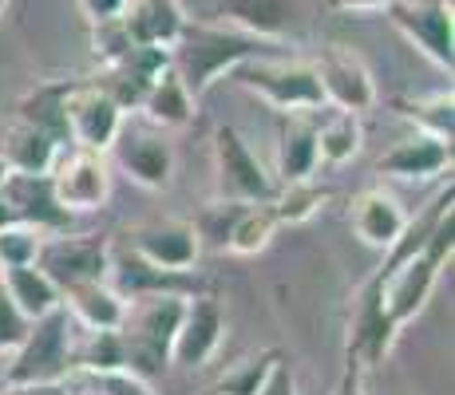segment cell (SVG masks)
I'll use <instances>...</instances> for the list:
<instances>
[{
  "label": "cell",
  "mask_w": 455,
  "mask_h": 395,
  "mask_svg": "<svg viewBox=\"0 0 455 395\" xmlns=\"http://www.w3.org/2000/svg\"><path fill=\"white\" fill-rule=\"evenodd\" d=\"M440 273H443V269L432 265V261L419 253V257L404 261V265L392 269V273L369 277V280L380 288V304H384V312H388V320L396 324V328H404V324L416 320V316L424 312V304L432 301Z\"/></svg>",
  "instance_id": "obj_14"
},
{
  "label": "cell",
  "mask_w": 455,
  "mask_h": 395,
  "mask_svg": "<svg viewBox=\"0 0 455 395\" xmlns=\"http://www.w3.org/2000/svg\"><path fill=\"white\" fill-rule=\"evenodd\" d=\"M332 395H364V367L356 359L345 356V367H340V380L332 388Z\"/></svg>",
  "instance_id": "obj_40"
},
{
  "label": "cell",
  "mask_w": 455,
  "mask_h": 395,
  "mask_svg": "<svg viewBox=\"0 0 455 395\" xmlns=\"http://www.w3.org/2000/svg\"><path fill=\"white\" fill-rule=\"evenodd\" d=\"M108 280H116L111 288L127 296H155V293H174V296H195L198 293V277L190 273H166V269H155L147 261H139L135 253H111V273Z\"/></svg>",
  "instance_id": "obj_21"
},
{
  "label": "cell",
  "mask_w": 455,
  "mask_h": 395,
  "mask_svg": "<svg viewBox=\"0 0 455 395\" xmlns=\"http://www.w3.org/2000/svg\"><path fill=\"white\" fill-rule=\"evenodd\" d=\"M12 222H16L12 209H8V206H4V198H0V230H4V225H12Z\"/></svg>",
  "instance_id": "obj_43"
},
{
  "label": "cell",
  "mask_w": 455,
  "mask_h": 395,
  "mask_svg": "<svg viewBox=\"0 0 455 395\" xmlns=\"http://www.w3.org/2000/svg\"><path fill=\"white\" fill-rule=\"evenodd\" d=\"M4 8H8V0H0V16H4Z\"/></svg>",
  "instance_id": "obj_45"
},
{
  "label": "cell",
  "mask_w": 455,
  "mask_h": 395,
  "mask_svg": "<svg viewBox=\"0 0 455 395\" xmlns=\"http://www.w3.org/2000/svg\"><path fill=\"white\" fill-rule=\"evenodd\" d=\"M48 178L68 214H92V209L108 206V198H111V162L100 151L64 146L56 154V162H52Z\"/></svg>",
  "instance_id": "obj_8"
},
{
  "label": "cell",
  "mask_w": 455,
  "mask_h": 395,
  "mask_svg": "<svg viewBox=\"0 0 455 395\" xmlns=\"http://www.w3.org/2000/svg\"><path fill=\"white\" fill-rule=\"evenodd\" d=\"M258 395H297V372L285 356L274 364V372H269V380L261 383Z\"/></svg>",
  "instance_id": "obj_38"
},
{
  "label": "cell",
  "mask_w": 455,
  "mask_h": 395,
  "mask_svg": "<svg viewBox=\"0 0 455 395\" xmlns=\"http://www.w3.org/2000/svg\"><path fill=\"white\" fill-rule=\"evenodd\" d=\"M111 241L103 233H44L40 249L32 265L40 269L52 285L60 288V296L72 293L80 285H95L108 280L111 273Z\"/></svg>",
  "instance_id": "obj_6"
},
{
  "label": "cell",
  "mask_w": 455,
  "mask_h": 395,
  "mask_svg": "<svg viewBox=\"0 0 455 395\" xmlns=\"http://www.w3.org/2000/svg\"><path fill=\"white\" fill-rule=\"evenodd\" d=\"M317 162V111H285L277 127V182L313 178Z\"/></svg>",
  "instance_id": "obj_17"
},
{
  "label": "cell",
  "mask_w": 455,
  "mask_h": 395,
  "mask_svg": "<svg viewBox=\"0 0 455 395\" xmlns=\"http://www.w3.org/2000/svg\"><path fill=\"white\" fill-rule=\"evenodd\" d=\"M364 146V122L353 111L321 107L317 111V158L329 166H345L361 154Z\"/></svg>",
  "instance_id": "obj_26"
},
{
  "label": "cell",
  "mask_w": 455,
  "mask_h": 395,
  "mask_svg": "<svg viewBox=\"0 0 455 395\" xmlns=\"http://www.w3.org/2000/svg\"><path fill=\"white\" fill-rule=\"evenodd\" d=\"M127 111L111 99L108 91L92 83V79H72L64 99V119H68V146H84V151L108 154L111 143L124 130Z\"/></svg>",
  "instance_id": "obj_9"
},
{
  "label": "cell",
  "mask_w": 455,
  "mask_h": 395,
  "mask_svg": "<svg viewBox=\"0 0 455 395\" xmlns=\"http://www.w3.org/2000/svg\"><path fill=\"white\" fill-rule=\"evenodd\" d=\"M124 28L139 48H163L171 51L174 40L187 28V12L179 0H127L124 8Z\"/></svg>",
  "instance_id": "obj_20"
},
{
  "label": "cell",
  "mask_w": 455,
  "mask_h": 395,
  "mask_svg": "<svg viewBox=\"0 0 455 395\" xmlns=\"http://www.w3.org/2000/svg\"><path fill=\"white\" fill-rule=\"evenodd\" d=\"M195 107H198V99L187 91V83H182L179 72H174L171 64H166L163 72L155 75L151 83H147L143 103H139L143 119L151 122V127H159V130H182V127H190V119H195Z\"/></svg>",
  "instance_id": "obj_22"
},
{
  "label": "cell",
  "mask_w": 455,
  "mask_h": 395,
  "mask_svg": "<svg viewBox=\"0 0 455 395\" xmlns=\"http://www.w3.org/2000/svg\"><path fill=\"white\" fill-rule=\"evenodd\" d=\"M451 170V143L443 138H432V135H408L404 143H396L392 151L380 154L376 162V174L384 178H400V182H424V178H435V174Z\"/></svg>",
  "instance_id": "obj_19"
},
{
  "label": "cell",
  "mask_w": 455,
  "mask_h": 395,
  "mask_svg": "<svg viewBox=\"0 0 455 395\" xmlns=\"http://www.w3.org/2000/svg\"><path fill=\"white\" fill-rule=\"evenodd\" d=\"M277 359H282L277 348H261V352H253L246 359H238V364H230L222 375H218L214 395H258L261 383H266L269 372H274Z\"/></svg>",
  "instance_id": "obj_32"
},
{
  "label": "cell",
  "mask_w": 455,
  "mask_h": 395,
  "mask_svg": "<svg viewBox=\"0 0 455 395\" xmlns=\"http://www.w3.org/2000/svg\"><path fill=\"white\" fill-rule=\"evenodd\" d=\"M348 222H353V233L361 237L369 249L384 253L400 237V230H404L408 214H404V206H400L396 194H388L384 186H369L353 198V206H348Z\"/></svg>",
  "instance_id": "obj_18"
},
{
  "label": "cell",
  "mask_w": 455,
  "mask_h": 395,
  "mask_svg": "<svg viewBox=\"0 0 455 395\" xmlns=\"http://www.w3.org/2000/svg\"><path fill=\"white\" fill-rule=\"evenodd\" d=\"M0 288H4L8 301H12L24 316H28V320H40V316H48L52 309H60V304H64L60 288L52 285V280L44 277L36 265L0 269Z\"/></svg>",
  "instance_id": "obj_27"
},
{
  "label": "cell",
  "mask_w": 455,
  "mask_h": 395,
  "mask_svg": "<svg viewBox=\"0 0 455 395\" xmlns=\"http://www.w3.org/2000/svg\"><path fill=\"white\" fill-rule=\"evenodd\" d=\"M40 230L24 222H12L0 230V269H12V265H32L40 249Z\"/></svg>",
  "instance_id": "obj_34"
},
{
  "label": "cell",
  "mask_w": 455,
  "mask_h": 395,
  "mask_svg": "<svg viewBox=\"0 0 455 395\" xmlns=\"http://www.w3.org/2000/svg\"><path fill=\"white\" fill-rule=\"evenodd\" d=\"M0 198L12 209L16 222L32 225L40 233H64L68 222H72V214L60 206L48 174H8L4 186H0Z\"/></svg>",
  "instance_id": "obj_15"
},
{
  "label": "cell",
  "mask_w": 455,
  "mask_h": 395,
  "mask_svg": "<svg viewBox=\"0 0 455 395\" xmlns=\"http://www.w3.org/2000/svg\"><path fill=\"white\" fill-rule=\"evenodd\" d=\"M238 209L242 206H234V201H210L206 206V214L195 222V233H198V241H210V245H218V249H226V237H230V225H234V217H238Z\"/></svg>",
  "instance_id": "obj_35"
},
{
  "label": "cell",
  "mask_w": 455,
  "mask_h": 395,
  "mask_svg": "<svg viewBox=\"0 0 455 395\" xmlns=\"http://www.w3.org/2000/svg\"><path fill=\"white\" fill-rule=\"evenodd\" d=\"M313 72H317V83L325 91V107L353 111V115H364V111L376 107V79L369 72V64L348 43L321 48Z\"/></svg>",
  "instance_id": "obj_10"
},
{
  "label": "cell",
  "mask_w": 455,
  "mask_h": 395,
  "mask_svg": "<svg viewBox=\"0 0 455 395\" xmlns=\"http://www.w3.org/2000/svg\"><path fill=\"white\" fill-rule=\"evenodd\" d=\"M111 158L143 190H166L174 178V146L166 143V135L159 127L143 130V127H127L124 122L119 138L111 143Z\"/></svg>",
  "instance_id": "obj_11"
},
{
  "label": "cell",
  "mask_w": 455,
  "mask_h": 395,
  "mask_svg": "<svg viewBox=\"0 0 455 395\" xmlns=\"http://www.w3.org/2000/svg\"><path fill=\"white\" fill-rule=\"evenodd\" d=\"M87 383H92V391H100V395H159V391L151 388V380L127 372V367H119V372L87 375Z\"/></svg>",
  "instance_id": "obj_36"
},
{
  "label": "cell",
  "mask_w": 455,
  "mask_h": 395,
  "mask_svg": "<svg viewBox=\"0 0 455 395\" xmlns=\"http://www.w3.org/2000/svg\"><path fill=\"white\" fill-rule=\"evenodd\" d=\"M222 336H226V312L214 296L206 293H195L187 296V309H182V320H179V332H174V344H171V364L187 367H203L214 359V352L222 348Z\"/></svg>",
  "instance_id": "obj_12"
},
{
  "label": "cell",
  "mask_w": 455,
  "mask_h": 395,
  "mask_svg": "<svg viewBox=\"0 0 455 395\" xmlns=\"http://www.w3.org/2000/svg\"><path fill=\"white\" fill-rule=\"evenodd\" d=\"M68 87L72 79H60V83H44L36 91H28L16 107V119L32 122L40 127L44 135H52L60 146H68V119H64V99H68Z\"/></svg>",
  "instance_id": "obj_28"
},
{
  "label": "cell",
  "mask_w": 455,
  "mask_h": 395,
  "mask_svg": "<svg viewBox=\"0 0 455 395\" xmlns=\"http://www.w3.org/2000/svg\"><path fill=\"white\" fill-rule=\"evenodd\" d=\"M28 316L16 309L12 301H8V293L0 288V352H12L16 344L24 340V332H28Z\"/></svg>",
  "instance_id": "obj_37"
},
{
  "label": "cell",
  "mask_w": 455,
  "mask_h": 395,
  "mask_svg": "<svg viewBox=\"0 0 455 395\" xmlns=\"http://www.w3.org/2000/svg\"><path fill=\"white\" fill-rule=\"evenodd\" d=\"M60 151L64 146L56 138L44 135L40 127H32L24 119H12L4 127V135H0V158L8 162L12 174H48Z\"/></svg>",
  "instance_id": "obj_24"
},
{
  "label": "cell",
  "mask_w": 455,
  "mask_h": 395,
  "mask_svg": "<svg viewBox=\"0 0 455 395\" xmlns=\"http://www.w3.org/2000/svg\"><path fill=\"white\" fill-rule=\"evenodd\" d=\"M182 309L187 296L174 293H155V296H131L127 316H124V348H127V372L143 375H159L171 364V344L179 332Z\"/></svg>",
  "instance_id": "obj_3"
},
{
  "label": "cell",
  "mask_w": 455,
  "mask_h": 395,
  "mask_svg": "<svg viewBox=\"0 0 455 395\" xmlns=\"http://www.w3.org/2000/svg\"><path fill=\"white\" fill-rule=\"evenodd\" d=\"M392 107L400 111V119L416 122L419 135H432V138L451 143V135H455V99H451V91L404 95V99H396Z\"/></svg>",
  "instance_id": "obj_29"
},
{
  "label": "cell",
  "mask_w": 455,
  "mask_h": 395,
  "mask_svg": "<svg viewBox=\"0 0 455 395\" xmlns=\"http://www.w3.org/2000/svg\"><path fill=\"white\" fill-rule=\"evenodd\" d=\"M76 320L68 309H52L48 316L28 324L24 340L12 348L4 364V388H28V383H68L76 372Z\"/></svg>",
  "instance_id": "obj_2"
},
{
  "label": "cell",
  "mask_w": 455,
  "mask_h": 395,
  "mask_svg": "<svg viewBox=\"0 0 455 395\" xmlns=\"http://www.w3.org/2000/svg\"><path fill=\"white\" fill-rule=\"evenodd\" d=\"M214 198L234 201V206H258V201H274L277 178L261 166V158L250 151V143L242 138L238 127L222 122L214 130Z\"/></svg>",
  "instance_id": "obj_5"
},
{
  "label": "cell",
  "mask_w": 455,
  "mask_h": 395,
  "mask_svg": "<svg viewBox=\"0 0 455 395\" xmlns=\"http://www.w3.org/2000/svg\"><path fill=\"white\" fill-rule=\"evenodd\" d=\"M8 174H12V170H8V162H4V158H0V186H4V178H8Z\"/></svg>",
  "instance_id": "obj_44"
},
{
  "label": "cell",
  "mask_w": 455,
  "mask_h": 395,
  "mask_svg": "<svg viewBox=\"0 0 455 395\" xmlns=\"http://www.w3.org/2000/svg\"><path fill=\"white\" fill-rule=\"evenodd\" d=\"M0 395H72L68 383H28V388H4Z\"/></svg>",
  "instance_id": "obj_42"
},
{
  "label": "cell",
  "mask_w": 455,
  "mask_h": 395,
  "mask_svg": "<svg viewBox=\"0 0 455 395\" xmlns=\"http://www.w3.org/2000/svg\"><path fill=\"white\" fill-rule=\"evenodd\" d=\"M282 230L274 217V209H269V201H258V206H242L238 217H234L230 225V237H226V249L238 253V257H258L261 249H266L269 241H274V233Z\"/></svg>",
  "instance_id": "obj_30"
},
{
  "label": "cell",
  "mask_w": 455,
  "mask_h": 395,
  "mask_svg": "<svg viewBox=\"0 0 455 395\" xmlns=\"http://www.w3.org/2000/svg\"><path fill=\"white\" fill-rule=\"evenodd\" d=\"M396 324L388 320V312H384L380 304V288L364 285L361 296H356V309H353V320H348V340H345V356L356 359V364L369 372L376 367L384 356L392 352V344H396Z\"/></svg>",
  "instance_id": "obj_16"
},
{
  "label": "cell",
  "mask_w": 455,
  "mask_h": 395,
  "mask_svg": "<svg viewBox=\"0 0 455 395\" xmlns=\"http://www.w3.org/2000/svg\"><path fill=\"white\" fill-rule=\"evenodd\" d=\"M388 24L400 32L419 56H427L435 67L451 72L455 64V16L451 0H392Z\"/></svg>",
  "instance_id": "obj_7"
},
{
  "label": "cell",
  "mask_w": 455,
  "mask_h": 395,
  "mask_svg": "<svg viewBox=\"0 0 455 395\" xmlns=\"http://www.w3.org/2000/svg\"><path fill=\"white\" fill-rule=\"evenodd\" d=\"M325 4L345 16H372V12H388L392 0H325Z\"/></svg>",
  "instance_id": "obj_41"
},
{
  "label": "cell",
  "mask_w": 455,
  "mask_h": 395,
  "mask_svg": "<svg viewBox=\"0 0 455 395\" xmlns=\"http://www.w3.org/2000/svg\"><path fill=\"white\" fill-rule=\"evenodd\" d=\"M80 12L87 16V24H103V20H119L127 8V0H76Z\"/></svg>",
  "instance_id": "obj_39"
},
{
  "label": "cell",
  "mask_w": 455,
  "mask_h": 395,
  "mask_svg": "<svg viewBox=\"0 0 455 395\" xmlns=\"http://www.w3.org/2000/svg\"><path fill=\"white\" fill-rule=\"evenodd\" d=\"M269 40H258L250 32H238L230 24H190L182 28V36L171 48V67L187 83V91L195 99H203L210 87L222 75H230L238 64H246L253 56H266Z\"/></svg>",
  "instance_id": "obj_1"
},
{
  "label": "cell",
  "mask_w": 455,
  "mask_h": 395,
  "mask_svg": "<svg viewBox=\"0 0 455 395\" xmlns=\"http://www.w3.org/2000/svg\"><path fill=\"white\" fill-rule=\"evenodd\" d=\"M72 395H76V391H72ZM84 395H100V391H84Z\"/></svg>",
  "instance_id": "obj_46"
},
{
  "label": "cell",
  "mask_w": 455,
  "mask_h": 395,
  "mask_svg": "<svg viewBox=\"0 0 455 395\" xmlns=\"http://www.w3.org/2000/svg\"><path fill=\"white\" fill-rule=\"evenodd\" d=\"M76 367L84 375H100V372H119L127 367V348H124V332H87L84 348L76 352Z\"/></svg>",
  "instance_id": "obj_33"
},
{
  "label": "cell",
  "mask_w": 455,
  "mask_h": 395,
  "mask_svg": "<svg viewBox=\"0 0 455 395\" xmlns=\"http://www.w3.org/2000/svg\"><path fill=\"white\" fill-rule=\"evenodd\" d=\"M131 253L139 261L155 269H166V273H195L198 253H203V241L195 233V222H182V217H166V222H151L139 225L131 233Z\"/></svg>",
  "instance_id": "obj_13"
},
{
  "label": "cell",
  "mask_w": 455,
  "mask_h": 395,
  "mask_svg": "<svg viewBox=\"0 0 455 395\" xmlns=\"http://www.w3.org/2000/svg\"><path fill=\"white\" fill-rule=\"evenodd\" d=\"M64 309L87 332H111L124 328L127 296L119 288H111V280H95V285H80L72 293H64Z\"/></svg>",
  "instance_id": "obj_25"
},
{
  "label": "cell",
  "mask_w": 455,
  "mask_h": 395,
  "mask_svg": "<svg viewBox=\"0 0 455 395\" xmlns=\"http://www.w3.org/2000/svg\"><path fill=\"white\" fill-rule=\"evenodd\" d=\"M218 16L230 28L274 43L297 20V0H218Z\"/></svg>",
  "instance_id": "obj_23"
},
{
  "label": "cell",
  "mask_w": 455,
  "mask_h": 395,
  "mask_svg": "<svg viewBox=\"0 0 455 395\" xmlns=\"http://www.w3.org/2000/svg\"><path fill=\"white\" fill-rule=\"evenodd\" d=\"M246 91L266 99L274 111H321L325 91L317 83V72L305 59H282V56H253L230 72Z\"/></svg>",
  "instance_id": "obj_4"
},
{
  "label": "cell",
  "mask_w": 455,
  "mask_h": 395,
  "mask_svg": "<svg viewBox=\"0 0 455 395\" xmlns=\"http://www.w3.org/2000/svg\"><path fill=\"white\" fill-rule=\"evenodd\" d=\"M329 201V190L317 178H301V182H277V194L269 201L277 225H301L317 214Z\"/></svg>",
  "instance_id": "obj_31"
}]
</instances>
